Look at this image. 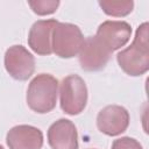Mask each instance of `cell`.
Masks as SVG:
<instances>
[{"label": "cell", "mask_w": 149, "mask_h": 149, "mask_svg": "<svg viewBox=\"0 0 149 149\" xmlns=\"http://www.w3.org/2000/svg\"><path fill=\"white\" fill-rule=\"evenodd\" d=\"M9 149H41L43 133L30 125H19L10 128L6 136Z\"/></svg>", "instance_id": "11"}, {"label": "cell", "mask_w": 149, "mask_h": 149, "mask_svg": "<svg viewBox=\"0 0 149 149\" xmlns=\"http://www.w3.org/2000/svg\"><path fill=\"white\" fill-rule=\"evenodd\" d=\"M84 43L80 28L73 23L58 22L52 31V52L61 58H72L77 56Z\"/></svg>", "instance_id": "4"}, {"label": "cell", "mask_w": 149, "mask_h": 149, "mask_svg": "<svg viewBox=\"0 0 149 149\" xmlns=\"http://www.w3.org/2000/svg\"><path fill=\"white\" fill-rule=\"evenodd\" d=\"M57 93L58 80L51 74L40 73L29 83L26 100L31 111L45 114L56 107Z\"/></svg>", "instance_id": "2"}, {"label": "cell", "mask_w": 149, "mask_h": 149, "mask_svg": "<svg viewBox=\"0 0 149 149\" xmlns=\"http://www.w3.org/2000/svg\"><path fill=\"white\" fill-rule=\"evenodd\" d=\"M116 61L122 71L132 77L142 76L149 70V43L147 22H143L139 26L132 44L118 52Z\"/></svg>", "instance_id": "1"}, {"label": "cell", "mask_w": 149, "mask_h": 149, "mask_svg": "<svg viewBox=\"0 0 149 149\" xmlns=\"http://www.w3.org/2000/svg\"><path fill=\"white\" fill-rule=\"evenodd\" d=\"M80 68L85 71H100L108 63L112 51L94 35L84 40L78 54Z\"/></svg>", "instance_id": "6"}, {"label": "cell", "mask_w": 149, "mask_h": 149, "mask_svg": "<svg viewBox=\"0 0 149 149\" xmlns=\"http://www.w3.org/2000/svg\"><path fill=\"white\" fill-rule=\"evenodd\" d=\"M99 6L105 14L109 16L121 17L132 13L134 8V1L132 0H100Z\"/></svg>", "instance_id": "12"}, {"label": "cell", "mask_w": 149, "mask_h": 149, "mask_svg": "<svg viewBox=\"0 0 149 149\" xmlns=\"http://www.w3.org/2000/svg\"><path fill=\"white\" fill-rule=\"evenodd\" d=\"M132 27L126 21H104L97 29L95 36L113 52L123 47L130 38Z\"/></svg>", "instance_id": "8"}, {"label": "cell", "mask_w": 149, "mask_h": 149, "mask_svg": "<svg viewBox=\"0 0 149 149\" xmlns=\"http://www.w3.org/2000/svg\"><path fill=\"white\" fill-rule=\"evenodd\" d=\"M91 149H93V148H91Z\"/></svg>", "instance_id": "16"}, {"label": "cell", "mask_w": 149, "mask_h": 149, "mask_svg": "<svg viewBox=\"0 0 149 149\" xmlns=\"http://www.w3.org/2000/svg\"><path fill=\"white\" fill-rule=\"evenodd\" d=\"M48 143L51 149H78V133L74 123L68 119L55 121L48 129Z\"/></svg>", "instance_id": "10"}, {"label": "cell", "mask_w": 149, "mask_h": 149, "mask_svg": "<svg viewBox=\"0 0 149 149\" xmlns=\"http://www.w3.org/2000/svg\"><path fill=\"white\" fill-rule=\"evenodd\" d=\"M111 149H143V148L137 140L133 137L123 136V137L114 140Z\"/></svg>", "instance_id": "14"}, {"label": "cell", "mask_w": 149, "mask_h": 149, "mask_svg": "<svg viewBox=\"0 0 149 149\" xmlns=\"http://www.w3.org/2000/svg\"><path fill=\"white\" fill-rule=\"evenodd\" d=\"M58 23L55 19L38 20L36 21L28 34V44L30 49L41 56H48L52 54V31Z\"/></svg>", "instance_id": "9"}, {"label": "cell", "mask_w": 149, "mask_h": 149, "mask_svg": "<svg viewBox=\"0 0 149 149\" xmlns=\"http://www.w3.org/2000/svg\"><path fill=\"white\" fill-rule=\"evenodd\" d=\"M59 104L64 113L69 115L80 114L87 104V87L81 77L70 74L61 83Z\"/></svg>", "instance_id": "3"}, {"label": "cell", "mask_w": 149, "mask_h": 149, "mask_svg": "<svg viewBox=\"0 0 149 149\" xmlns=\"http://www.w3.org/2000/svg\"><path fill=\"white\" fill-rule=\"evenodd\" d=\"M0 149H3V147H2V146H1V144H0Z\"/></svg>", "instance_id": "15"}, {"label": "cell", "mask_w": 149, "mask_h": 149, "mask_svg": "<svg viewBox=\"0 0 149 149\" xmlns=\"http://www.w3.org/2000/svg\"><path fill=\"white\" fill-rule=\"evenodd\" d=\"M129 125L128 111L119 105H108L97 115L98 129L108 136H116L126 132Z\"/></svg>", "instance_id": "7"}, {"label": "cell", "mask_w": 149, "mask_h": 149, "mask_svg": "<svg viewBox=\"0 0 149 149\" xmlns=\"http://www.w3.org/2000/svg\"><path fill=\"white\" fill-rule=\"evenodd\" d=\"M28 5L33 9L34 13L37 15H48L56 12L57 7L59 6L58 0H30Z\"/></svg>", "instance_id": "13"}, {"label": "cell", "mask_w": 149, "mask_h": 149, "mask_svg": "<svg viewBox=\"0 0 149 149\" xmlns=\"http://www.w3.org/2000/svg\"><path fill=\"white\" fill-rule=\"evenodd\" d=\"M5 69L16 80H27L35 71V58L23 45H12L5 52Z\"/></svg>", "instance_id": "5"}]
</instances>
